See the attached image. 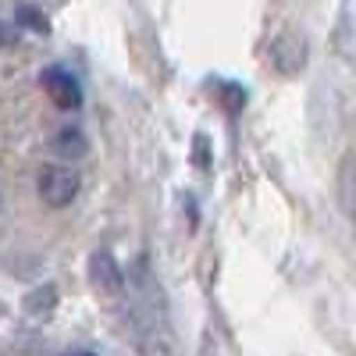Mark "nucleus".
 <instances>
[{
	"mask_svg": "<svg viewBox=\"0 0 356 356\" xmlns=\"http://www.w3.org/2000/svg\"><path fill=\"white\" fill-rule=\"evenodd\" d=\"M11 43H18V25L0 22V47H11Z\"/></svg>",
	"mask_w": 356,
	"mask_h": 356,
	"instance_id": "nucleus-6",
	"label": "nucleus"
},
{
	"mask_svg": "<svg viewBox=\"0 0 356 356\" xmlns=\"http://www.w3.org/2000/svg\"><path fill=\"white\" fill-rule=\"evenodd\" d=\"M61 356H97V353H89V349H72V353H61Z\"/></svg>",
	"mask_w": 356,
	"mask_h": 356,
	"instance_id": "nucleus-7",
	"label": "nucleus"
},
{
	"mask_svg": "<svg viewBox=\"0 0 356 356\" xmlns=\"http://www.w3.org/2000/svg\"><path fill=\"white\" fill-rule=\"evenodd\" d=\"M40 82H43V89H47V97L61 107V111L82 107V86H79V79H75L68 68L50 65V68L40 72Z\"/></svg>",
	"mask_w": 356,
	"mask_h": 356,
	"instance_id": "nucleus-2",
	"label": "nucleus"
},
{
	"mask_svg": "<svg viewBox=\"0 0 356 356\" xmlns=\"http://www.w3.org/2000/svg\"><path fill=\"white\" fill-rule=\"evenodd\" d=\"M36 186H40V200L47 207H68L79 196V175L61 164H47L36 178Z\"/></svg>",
	"mask_w": 356,
	"mask_h": 356,
	"instance_id": "nucleus-1",
	"label": "nucleus"
},
{
	"mask_svg": "<svg viewBox=\"0 0 356 356\" xmlns=\"http://www.w3.org/2000/svg\"><path fill=\"white\" fill-rule=\"evenodd\" d=\"M18 22L22 25H29V29H36V33H47V18L40 15V11H33V8H18Z\"/></svg>",
	"mask_w": 356,
	"mask_h": 356,
	"instance_id": "nucleus-5",
	"label": "nucleus"
},
{
	"mask_svg": "<svg viewBox=\"0 0 356 356\" xmlns=\"http://www.w3.org/2000/svg\"><path fill=\"white\" fill-rule=\"evenodd\" d=\"M57 154H65V157H82L86 154V139L79 129H61V136H57Z\"/></svg>",
	"mask_w": 356,
	"mask_h": 356,
	"instance_id": "nucleus-4",
	"label": "nucleus"
},
{
	"mask_svg": "<svg viewBox=\"0 0 356 356\" xmlns=\"http://www.w3.org/2000/svg\"><path fill=\"white\" fill-rule=\"evenodd\" d=\"M93 285L97 289H107V292L122 289V267L114 264L111 253H97L93 257Z\"/></svg>",
	"mask_w": 356,
	"mask_h": 356,
	"instance_id": "nucleus-3",
	"label": "nucleus"
}]
</instances>
